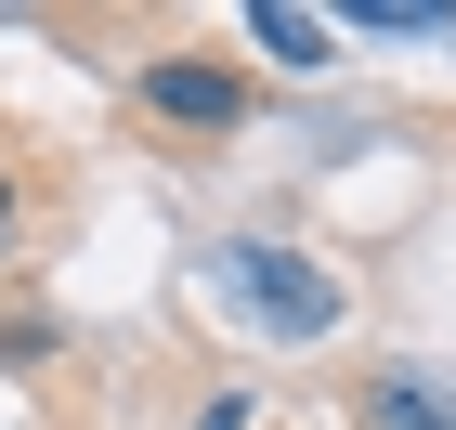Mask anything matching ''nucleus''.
<instances>
[{
  "instance_id": "4",
  "label": "nucleus",
  "mask_w": 456,
  "mask_h": 430,
  "mask_svg": "<svg viewBox=\"0 0 456 430\" xmlns=\"http://www.w3.org/2000/svg\"><path fill=\"white\" fill-rule=\"evenodd\" d=\"M365 430H456V392H430L418 365H379L365 378Z\"/></svg>"
},
{
  "instance_id": "2",
  "label": "nucleus",
  "mask_w": 456,
  "mask_h": 430,
  "mask_svg": "<svg viewBox=\"0 0 456 430\" xmlns=\"http://www.w3.org/2000/svg\"><path fill=\"white\" fill-rule=\"evenodd\" d=\"M143 118H170V131H222V118H248V78L209 66V53H170V66H143Z\"/></svg>"
},
{
  "instance_id": "1",
  "label": "nucleus",
  "mask_w": 456,
  "mask_h": 430,
  "mask_svg": "<svg viewBox=\"0 0 456 430\" xmlns=\"http://www.w3.org/2000/svg\"><path fill=\"white\" fill-rule=\"evenodd\" d=\"M222 300H235L248 326H274V339H326V326H339V274H326L314 248H274V235L222 248Z\"/></svg>"
},
{
  "instance_id": "3",
  "label": "nucleus",
  "mask_w": 456,
  "mask_h": 430,
  "mask_svg": "<svg viewBox=\"0 0 456 430\" xmlns=\"http://www.w3.org/2000/svg\"><path fill=\"white\" fill-rule=\"evenodd\" d=\"M326 39H339V27H326V13H300V0H248V53H274L287 78H314Z\"/></svg>"
},
{
  "instance_id": "7",
  "label": "nucleus",
  "mask_w": 456,
  "mask_h": 430,
  "mask_svg": "<svg viewBox=\"0 0 456 430\" xmlns=\"http://www.w3.org/2000/svg\"><path fill=\"white\" fill-rule=\"evenodd\" d=\"M0 235H13V170H0Z\"/></svg>"
},
{
  "instance_id": "5",
  "label": "nucleus",
  "mask_w": 456,
  "mask_h": 430,
  "mask_svg": "<svg viewBox=\"0 0 456 430\" xmlns=\"http://www.w3.org/2000/svg\"><path fill=\"white\" fill-rule=\"evenodd\" d=\"M352 39H456V0H352Z\"/></svg>"
},
{
  "instance_id": "6",
  "label": "nucleus",
  "mask_w": 456,
  "mask_h": 430,
  "mask_svg": "<svg viewBox=\"0 0 456 430\" xmlns=\"http://www.w3.org/2000/svg\"><path fill=\"white\" fill-rule=\"evenodd\" d=\"M196 430H248V392H209V418H196Z\"/></svg>"
}]
</instances>
